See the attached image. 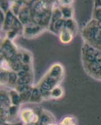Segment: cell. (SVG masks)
I'll return each mask as SVG.
<instances>
[{
	"mask_svg": "<svg viewBox=\"0 0 101 125\" xmlns=\"http://www.w3.org/2000/svg\"><path fill=\"white\" fill-rule=\"evenodd\" d=\"M63 74L64 70L60 63H55L51 66L37 86L43 99L50 98V92L53 88L59 85L63 79Z\"/></svg>",
	"mask_w": 101,
	"mask_h": 125,
	"instance_id": "1",
	"label": "cell"
},
{
	"mask_svg": "<svg viewBox=\"0 0 101 125\" xmlns=\"http://www.w3.org/2000/svg\"><path fill=\"white\" fill-rule=\"evenodd\" d=\"M53 5L50 1H38L33 4L31 8V21L42 26L45 28H49Z\"/></svg>",
	"mask_w": 101,
	"mask_h": 125,
	"instance_id": "2",
	"label": "cell"
},
{
	"mask_svg": "<svg viewBox=\"0 0 101 125\" xmlns=\"http://www.w3.org/2000/svg\"><path fill=\"white\" fill-rule=\"evenodd\" d=\"M82 36L85 43L101 51V30L96 20L93 19L85 26L82 31Z\"/></svg>",
	"mask_w": 101,
	"mask_h": 125,
	"instance_id": "3",
	"label": "cell"
},
{
	"mask_svg": "<svg viewBox=\"0 0 101 125\" xmlns=\"http://www.w3.org/2000/svg\"><path fill=\"white\" fill-rule=\"evenodd\" d=\"M1 52L2 58L5 59L8 62L16 58L18 54L16 47L13 44L12 40L8 38L5 39L2 43Z\"/></svg>",
	"mask_w": 101,
	"mask_h": 125,
	"instance_id": "4",
	"label": "cell"
},
{
	"mask_svg": "<svg viewBox=\"0 0 101 125\" xmlns=\"http://www.w3.org/2000/svg\"><path fill=\"white\" fill-rule=\"evenodd\" d=\"M47 28L31 21L23 26V35L26 38H33L43 33Z\"/></svg>",
	"mask_w": 101,
	"mask_h": 125,
	"instance_id": "5",
	"label": "cell"
},
{
	"mask_svg": "<svg viewBox=\"0 0 101 125\" xmlns=\"http://www.w3.org/2000/svg\"><path fill=\"white\" fill-rule=\"evenodd\" d=\"M20 118L26 125L31 123H38L40 121V116L32 109L26 108L20 112Z\"/></svg>",
	"mask_w": 101,
	"mask_h": 125,
	"instance_id": "6",
	"label": "cell"
},
{
	"mask_svg": "<svg viewBox=\"0 0 101 125\" xmlns=\"http://www.w3.org/2000/svg\"><path fill=\"white\" fill-rule=\"evenodd\" d=\"M17 18L23 26L27 24L31 21V9L25 4H23Z\"/></svg>",
	"mask_w": 101,
	"mask_h": 125,
	"instance_id": "7",
	"label": "cell"
},
{
	"mask_svg": "<svg viewBox=\"0 0 101 125\" xmlns=\"http://www.w3.org/2000/svg\"><path fill=\"white\" fill-rule=\"evenodd\" d=\"M39 123L40 125H50V124H54L55 123V119L50 112L43 109L40 113Z\"/></svg>",
	"mask_w": 101,
	"mask_h": 125,
	"instance_id": "8",
	"label": "cell"
},
{
	"mask_svg": "<svg viewBox=\"0 0 101 125\" xmlns=\"http://www.w3.org/2000/svg\"><path fill=\"white\" fill-rule=\"evenodd\" d=\"M66 20L63 18L58 20L54 23L49 25V29L50 31L55 34H59L61 33L65 27Z\"/></svg>",
	"mask_w": 101,
	"mask_h": 125,
	"instance_id": "9",
	"label": "cell"
},
{
	"mask_svg": "<svg viewBox=\"0 0 101 125\" xmlns=\"http://www.w3.org/2000/svg\"><path fill=\"white\" fill-rule=\"evenodd\" d=\"M16 18V16H15L13 14V13L10 10H9L5 14V20L3 23V29L6 31H9L12 28Z\"/></svg>",
	"mask_w": 101,
	"mask_h": 125,
	"instance_id": "10",
	"label": "cell"
},
{
	"mask_svg": "<svg viewBox=\"0 0 101 125\" xmlns=\"http://www.w3.org/2000/svg\"><path fill=\"white\" fill-rule=\"evenodd\" d=\"M59 8L62 14L63 18L65 20L73 18L74 11L72 5H60L59 4Z\"/></svg>",
	"mask_w": 101,
	"mask_h": 125,
	"instance_id": "11",
	"label": "cell"
},
{
	"mask_svg": "<svg viewBox=\"0 0 101 125\" xmlns=\"http://www.w3.org/2000/svg\"><path fill=\"white\" fill-rule=\"evenodd\" d=\"M6 93L4 90L1 91V108L2 109H8L12 106L10 94Z\"/></svg>",
	"mask_w": 101,
	"mask_h": 125,
	"instance_id": "12",
	"label": "cell"
},
{
	"mask_svg": "<svg viewBox=\"0 0 101 125\" xmlns=\"http://www.w3.org/2000/svg\"><path fill=\"white\" fill-rule=\"evenodd\" d=\"M43 96L38 87H35L33 88L31 98L29 102L32 103H39L43 100Z\"/></svg>",
	"mask_w": 101,
	"mask_h": 125,
	"instance_id": "13",
	"label": "cell"
},
{
	"mask_svg": "<svg viewBox=\"0 0 101 125\" xmlns=\"http://www.w3.org/2000/svg\"><path fill=\"white\" fill-rule=\"evenodd\" d=\"M18 56L20 57L21 62L23 64H31V61H32V56L31 54L26 51V50H23V51H18Z\"/></svg>",
	"mask_w": 101,
	"mask_h": 125,
	"instance_id": "14",
	"label": "cell"
},
{
	"mask_svg": "<svg viewBox=\"0 0 101 125\" xmlns=\"http://www.w3.org/2000/svg\"><path fill=\"white\" fill-rule=\"evenodd\" d=\"M60 40L62 43H69L72 41L74 37V35L72 33H71L69 30L66 29L64 30L60 33Z\"/></svg>",
	"mask_w": 101,
	"mask_h": 125,
	"instance_id": "15",
	"label": "cell"
},
{
	"mask_svg": "<svg viewBox=\"0 0 101 125\" xmlns=\"http://www.w3.org/2000/svg\"><path fill=\"white\" fill-rule=\"evenodd\" d=\"M9 94H10V99H11V101H12V105L18 106L20 103H22L20 93L16 90H11Z\"/></svg>",
	"mask_w": 101,
	"mask_h": 125,
	"instance_id": "16",
	"label": "cell"
},
{
	"mask_svg": "<svg viewBox=\"0 0 101 125\" xmlns=\"http://www.w3.org/2000/svg\"><path fill=\"white\" fill-rule=\"evenodd\" d=\"M65 28L68 30L73 33L74 36L76 35L77 31V23L75 21L74 19H69V20H66L65 23Z\"/></svg>",
	"mask_w": 101,
	"mask_h": 125,
	"instance_id": "17",
	"label": "cell"
},
{
	"mask_svg": "<svg viewBox=\"0 0 101 125\" xmlns=\"http://www.w3.org/2000/svg\"><path fill=\"white\" fill-rule=\"evenodd\" d=\"M63 90L62 87L58 85L54 88L50 92V98L58 99L63 96Z\"/></svg>",
	"mask_w": 101,
	"mask_h": 125,
	"instance_id": "18",
	"label": "cell"
},
{
	"mask_svg": "<svg viewBox=\"0 0 101 125\" xmlns=\"http://www.w3.org/2000/svg\"><path fill=\"white\" fill-rule=\"evenodd\" d=\"M18 2L19 1H14L12 4H10V10L15 16H18L20 11V10L23 5L22 1H20V3H18Z\"/></svg>",
	"mask_w": 101,
	"mask_h": 125,
	"instance_id": "19",
	"label": "cell"
},
{
	"mask_svg": "<svg viewBox=\"0 0 101 125\" xmlns=\"http://www.w3.org/2000/svg\"><path fill=\"white\" fill-rule=\"evenodd\" d=\"M18 77L17 73L14 72V71H12L8 73V80L7 85L10 86L15 87L16 85V83H17Z\"/></svg>",
	"mask_w": 101,
	"mask_h": 125,
	"instance_id": "20",
	"label": "cell"
},
{
	"mask_svg": "<svg viewBox=\"0 0 101 125\" xmlns=\"http://www.w3.org/2000/svg\"><path fill=\"white\" fill-rule=\"evenodd\" d=\"M32 88L30 90H28V91L23 92L22 93H20V98H21V100H22V103H25V102H29L31 98V93H32V90H33Z\"/></svg>",
	"mask_w": 101,
	"mask_h": 125,
	"instance_id": "21",
	"label": "cell"
},
{
	"mask_svg": "<svg viewBox=\"0 0 101 125\" xmlns=\"http://www.w3.org/2000/svg\"><path fill=\"white\" fill-rule=\"evenodd\" d=\"M60 125H77V123L74 117L66 116L62 120Z\"/></svg>",
	"mask_w": 101,
	"mask_h": 125,
	"instance_id": "22",
	"label": "cell"
},
{
	"mask_svg": "<svg viewBox=\"0 0 101 125\" xmlns=\"http://www.w3.org/2000/svg\"><path fill=\"white\" fill-rule=\"evenodd\" d=\"M10 72H6L3 70H1V84H7L8 80V73Z\"/></svg>",
	"mask_w": 101,
	"mask_h": 125,
	"instance_id": "23",
	"label": "cell"
},
{
	"mask_svg": "<svg viewBox=\"0 0 101 125\" xmlns=\"http://www.w3.org/2000/svg\"><path fill=\"white\" fill-rule=\"evenodd\" d=\"M18 106H14L12 105L10 108H8V113L10 118L11 117L12 118H15L18 113Z\"/></svg>",
	"mask_w": 101,
	"mask_h": 125,
	"instance_id": "24",
	"label": "cell"
},
{
	"mask_svg": "<svg viewBox=\"0 0 101 125\" xmlns=\"http://www.w3.org/2000/svg\"><path fill=\"white\" fill-rule=\"evenodd\" d=\"M94 20L97 21H101V8H95L94 14H93Z\"/></svg>",
	"mask_w": 101,
	"mask_h": 125,
	"instance_id": "25",
	"label": "cell"
},
{
	"mask_svg": "<svg viewBox=\"0 0 101 125\" xmlns=\"http://www.w3.org/2000/svg\"><path fill=\"white\" fill-rule=\"evenodd\" d=\"M10 8V4L8 1H1V10L5 14L8 11Z\"/></svg>",
	"mask_w": 101,
	"mask_h": 125,
	"instance_id": "26",
	"label": "cell"
},
{
	"mask_svg": "<svg viewBox=\"0 0 101 125\" xmlns=\"http://www.w3.org/2000/svg\"><path fill=\"white\" fill-rule=\"evenodd\" d=\"M95 8H101V0L95 1Z\"/></svg>",
	"mask_w": 101,
	"mask_h": 125,
	"instance_id": "27",
	"label": "cell"
},
{
	"mask_svg": "<svg viewBox=\"0 0 101 125\" xmlns=\"http://www.w3.org/2000/svg\"><path fill=\"white\" fill-rule=\"evenodd\" d=\"M11 125H23L22 123H13Z\"/></svg>",
	"mask_w": 101,
	"mask_h": 125,
	"instance_id": "28",
	"label": "cell"
},
{
	"mask_svg": "<svg viewBox=\"0 0 101 125\" xmlns=\"http://www.w3.org/2000/svg\"><path fill=\"white\" fill-rule=\"evenodd\" d=\"M98 80H100V81H101V71L100 72L99 74V76H98V79H97Z\"/></svg>",
	"mask_w": 101,
	"mask_h": 125,
	"instance_id": "29",
	"label": "cell"
},
{
	"mask_svg": "<svg viewBox=\"0 0 101 125\" xmlns=\"http://www.w3.org/2000/svg\"><path fill=\"white\" fill-rule=\"evenodd\" d=\"M56 125V123H54V124H50V125Z\"/></svg>",
	"mask_w": 101,
	"mask_h": 125,
	"instance_id": "30",
	"label": "cell"
}]
</instances>
